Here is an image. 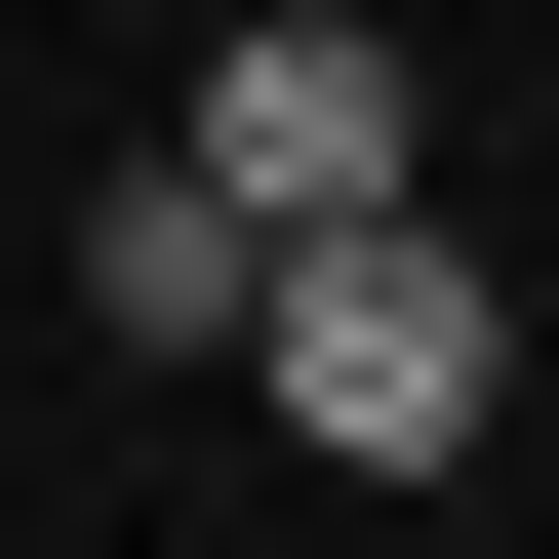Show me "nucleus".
<instances>
[{
	"mask_svg": "<svg viewBox=\"0 0 559 559\" xmlns=\"http://www.w3.org/2000/svg\"><path fill=\"white\" fill-rule=\"evenodd\" d=\"M81 320H120V360H240V200L120 160V200H81Z\"/></svg>",
	"mask_w": 559,
	"mask_h": 559,
	"instance_id": "3",
	"label": "nucleus"
},
{
	"mask_svg": "<svg viewBox=\"0 0 559 559\" xmlns=\"http://www.w3.org/2000/svg\"><path fill=\"white\" fill-rule=\"evenodd\" d=\"M200 200H240V240H320V200H400V40L360 0H240V40H200V120H160Z\"/></svg>",
	"mask_w": 559,
	"mask_h": 559,
	"instance_id": "2",
	"label": "nucleus"
},
{
	"mask_svg": "<svg viewBox=\"0 0 559 559\" xmlns=\"http://www.w3.org/2000/svg\"><path fill=\"white\" fill-rule=\"evenodd\" d=\"M240 400L360 440V479H440L479 400H520V280H479L440 200H320V240H240Z\"/></svg>",
	"mask_w": 559,
	"mask_h": 559,
	"instance_id": "1",
	"label": "nucleus"
}]
</instances>
